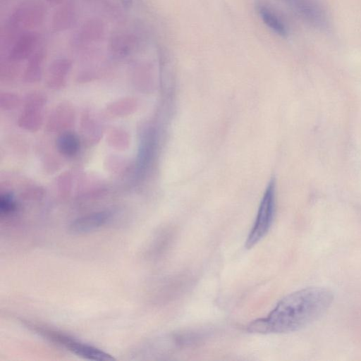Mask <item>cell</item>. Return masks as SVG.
<instances>
[{
  "label": "cell",
  "mask_w": 361,
  "mask_h": 361,
  "mask_svg": "<svg viewBox=\"0 0 361 361\" xmlns=\"http://www.w3.org/2000/svg\"><path fill=\"white\" fill-rule=\"evenodd\" d=\"M257 12L264 23L274 32L281 37H286L288 27L279 14L269 5L259 2L257 6Z\"/></svg>",
  "instance_id": "30bf717a"
},
{
  "label": "cell",
  "mask_w": 361,
  "mask_h": 361,
  "mask_svg": "<svg viewBox=\"0 0 361 361\" xmlns=\"http://www.w3.org/2000/svg\"><path fill=\"white\" fill-rule=\"evenodd\" d=\"M47 1H49L50 4H57L61 3L63 0H47Z\"/></svg>",
  "instance_id": "5bb4252c"
},
{
  "label": "cell",
  "mask_w": 361,
  "mask_h": 361,
  "mask_svg": "<svg viewBox=\"0 0 361 361\" xmlns=\"http://www.w3.org/2000/svg\"><path fill=\"white\" fill-rule=\"evenodd\" d=\"M334 299L326 288L310 287L281 299L264 318L252 321L247 331L257 334H282L299 330L317 320Z\"/></svg>",
  "instance_id": "6da1fadb"
},
{
  "label": "cell",
  "mask_w": 361,
  "mask_h": 361,
  "mask_svg": "<svg viewBox=\"0 0 361 361\" xmlns=\"http://www.w3.org/2000/svg\"><path fill=\"white\" fill-rule=\"evenodd\" d=\"M104 25L101 20L90 19L83 24L79 32L75 35L73 42L82 45L100 41L104 37Z\"/></svg>",
  "instance_id": "52a82bcc"
},
{
  "label": "cell",
  "mask_w": 361,
  "mask_h": 361,
  "mask_svg": "<svg viewBox=\"0 0 361 361\" xmlns=\"http://www.w3.org/2000/svg\"><path fill=\"white\" fill-rule=\"evenodd\" d=\"M33 329L47 339L63 346L73 353L82 357L92 360H113L114 358L103 350L91 345L77 341L69 336H66L55 331L33 326Z\"/></svg>",
  "instance_id": "3957f363"
},
{
  "label": "cell",
  "mask_w": 361,
  "mask_h": 361,
  "mask_svg": "<svg viewBox=\"0 0 361 361\" xmlns=\"http://www.w3.org/2000/svg\"><path fill=\"white\" fill-rule=\"evenodd\" d=\"M282 1L311 26L319 30L328 28V16L318 0Z\"/></svg>",
  "instance_id": "5b68a950"
},
{
  "label": "cell",
  "mask_w": 361,
  "mask_h": 361,
  "mask_svg": "<svg viewBox=\"0 0 361 361\" xmlns=\"http://www.w3.org/2000/svg\"><path fill=\"white\" fill-rule=\"evenodd\" d=\"M111 213L102 211L92 213L73 221L69 225L68 231L75 235L84 234L97 230L110 220Z\"/></svg>",
  "instance_id": "8992f818"
},
{
  "label": "cell",
  "mask_w": 361,
  "mask_h": 361,
  "mask_svg": "<svg viewBox=\"0 0 361 361\" xmlns=\"http://www.w3.org/2000/svg\"><path fill=\"white\" fill-rule=\"evenodd\" d=\"M37 35L34 32H23L15 41L10 51L9 57L13 61H20L30 56L37 43Z\"/></svg>",
  "instance_id": "ba28073f"
},
{
  "label": "cell",
  "mask_w": 361,
  "mask_h": 361,
  "mask_svg": "<svg viewBox=\"0 0 361 361\" xmlns=\"http://www.w3.org/2000/svg\"><path fill=\"white\" fill-rule=\"evenodd\" d=\"M275 208V188L274 182L271 181L264 193L256 219L245 241L246 248L252 247L267 235L273 223Z\"/></svg>",
  "instance_id": "7a4b0ae2"
},
{
  "label": "cell",
  "mask_w": 361,
  "mask_h": 361,
  "mask_svg": "<svg viewBox=\"0 0 361 361\" xmlns=\"http://www.w3.org/2000/svg\"><path fill=\"white\" fill-rule=\"evenodd\" d=\"M16 204L11 194H4L0 199V211L2 214H9L16 209Z\"/></svg>",
  "instance_id": "4fadbf2b"
},
{
  "label": "cell",
  "mask_w": 361,
  "mask_h": 361,
  "mask_svg": "<svg viewBox=\"0 0 361 361\" xmlns=\"http://www.w3.org/2000/svg\"><path fill=\"white\" fill-rule=\"evenodd\" d=\"M135 44V37L133 34L118 32L111 37L109 45L114 54L124 56L133 51Z\"/></svg>",
  "instance_id": "8fae6325"
},
{
  "label": "cell",
  "mask_w": 361,
  "mask_h": 361,
  "mask_svg": "<svg viewBox=\"0 0 361 361\" xmlns=\"http://www.w3.org/2000/svg\"><path fill=\"white\" fill-rule=\"evenodd\" d=\"M44 16V7L39 3H23L16 8L10 17L7 31L13 35L22 30L35 27L42 22Z\"/></svg>",
  "instance_id": "277c9868"
},
{
  "label": "cell",
  "mask_w": 361,
  "mask_h": 361,
  "mask_svg": "<svg viewBox=\"0 0 361 361\" xmlns=\"http://www.w3.org/2000/svg\"><path fill=\"white\" fill-rule=\"evenodd\" d=\"M77 20L76 6L73 2L69 1L55 11L51 19V27L56 32L63 31L71 27Z\"/></svg>",
  "instance_id": "9c48e42d"
},
{
  "label": "cell",
  "mask_w": 361,
  "mask_h": 361,
  "mask_svg": "<svg viewBox=\"0 0 361 361\" xmlns=\"http://www.w3.org/2000/svg\"><path fill=\"white\" fill-rule=\"evenodd\" d=\"M56 147L61 154L72 157L78 152L80 141L75 133L67 131L59 136L56 140Z\"/></svg>",
  "instance_id": "7c38bea8"
}]
</instances>
